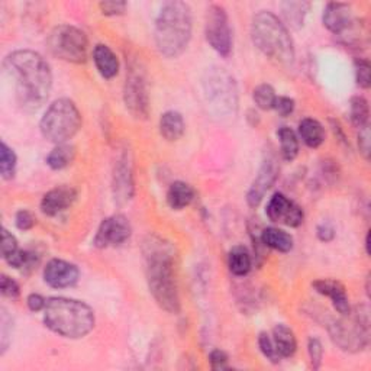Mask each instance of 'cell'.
I'll return each instance as SVG.
<instances>
[{
  "label": "cell",
  "mask_w": 371,
  "mask_h": 371,
  "mask_svg": "<svg viewBox=\"0 0 371 371\" xmlns=\"http://www.w3.org/2000/svg\"><path fill=\"white\" fill-rule=\"evenodd\" d=\"M5 70L13 79L16 101L27 111H38L51 93L53 74L45 58L31 49H18L5 58Z\"/></svg>",
  "instance_id": "obj_1"
},
{
  "label": "cell",
  "mask_w": 371,
  "mask_h": 371,
  "mask_svg": "<svg viewBox=\"0 0 371 371\" xmlns=\"http://www.w3.org/2000/svg\"><path fill=\"white\" fill-rule=\"evenodd\" d=\"M145 275L157 305L168 313L180 312V296L176 277L175 253L163 238L150 235L142 246Z\"/></svg>",
  "instance_id": "obj_2"
},
{
  "label": "cell",
  "mask_w": 371,
  "mask_h": 371,
  "mask_svg": "<svg viewBox=\"0 0 371 371\" xmlns=\"http://www.w3.org/2000/svg\"><path fill=\"white\" fill-rule=\"evenodd\" d=\"M193 19L187 4L175 0L167 2L156 20V45L161 56L167 58L180 57L191 39Z\"/></svg>",
  "instance_id": "obj_3"
},
{
  "label": "cell",
  "mask_w": 371,
  "mask_h": 371,
  "mask_svg": "<svg viewBox=\"0 0 371 371\" xmlns=\"http://www.w3.org/2000/svg\"><path fill=\"white\" fill-rule=\"evenodd\" d=\"M44 324L64 338L77 339L94 328V313L90 306L80 301L51 298L46 301L44 309Z\"/></svg>",
  "instance_id": "obj_4"
},
{
  "label": "cell",
  "mask_w": 371,
  "mask_h": 371,
  "mask_svg": "<svg viewBox=\"0 0 371 371\" xmlns=\"http://www.w3.org/2000/svg\"><path fill=\"white\" fill-rule=\"evenodd\" d=\"M253 42L260 51L279 64L294 60V46L286 25L271 12H258L251 25Z\"/></svg>",
  "instance_id": "obj_5"
},
{
  "label": "cell",
  "mask_w": 371,
  "mask_h": 371,
  "mask_svg": "<svg viewBox=\"0 0 371 371\" xmlns=\"http://www.w3.org/2000/svg\"><path fill=\"white\" fill-rule=\"evenodd\" d=\"M208 109L219 119H228L238 112V87L232 74L224 67H210L202 80Z\"/></svg>",
  "instance_id": "obj_6"
},
{
  "label": "cell",
  "mask_w": 371,
  "mask_h": 371,
  "mask_svg": "<svg viewBox=\"0 0 371 371\" xmlns=\"http://www.w3.org/2000/svg\"><path fill=\"white\" fill-rule=\"evenodd\" d=\"M82 115L70 99H58L44 113L39 130L45 139L54 144H64L79 132Z\"/></svg>",
  "instance_id": "obj_7"
},
{
  "label": "cell",
  "mask_w": 371,
  "mask_h": 371,
  "mask_svg": "<svg viewBox=\"0 0 371 371\" xmlns=\"http://www.w3.org/2000/svg\"><path fill=\"white\" fill-rule=\"evenodd\" d=\"M329 335L337 347L347 353L363 351L370 339V315L364 306L342 315L341 319L332 320Z\"/></svg>",
  "instance_id": "obj_8"
},
{
  "label": "cell",
  "mask_w": 371,
  "mask_h": 371,
  "mask_svg": "<svg viewBox=\"0 0 371 371\" xmlns=\"http://www.w3.org/2000/svg\"><path fill=\"white\" fill-rule=\"evenodd\" d=\"M48 48L51 54L67 63L82 64L87 60L89 42L83 31L71 25L56 27L48 37Z\"/></svg>",
  "instance_id": "obj_9"
},
{
  "label": "cell",
  "mask_w": 371,
  "mask_h": 371,
  "mask_svg": "<svg viewBox=\"0 0 371 371\" xmlns=\"http://www.w3.org/2000/svg\"><path fill=\"white\" fill-rule=\"evenodd\" d=\"M123 101L128 112L139 120L150 113V96H148L145 73L138 64H131L127 73V82L123 87Z\"/></svg>",
  "instance_id": "obj_10"
},
{
  "label": "cell",
  "mask_w": 371,
  "mask_h": 371,
  "mask_svg": "<svg viewBox=\"0 0 371 371\" xmlns=\"http://www.w3.org/2000/svg\"><path fill=\"white\" fill-rule=\"evenodd\" d=\"M205 35L210 46L219 56L228 57L231 54L232 31H231L228 13L222 6L212 5L208 9L206 22H205Z\"/></svg>",
  "instance_id": "obj_11"
},
{
  "label": "cell",
  "mask_w": 371,
  "mask_h": 371,
  "mask_svg": "<svg viewBox=\"0 0 371 371\" xmlns=\"http://www.w3.org/2000/svg\"><path fill=\"white\" fill-rule=\"evenodd\" d=\"M113 194L115 201L119 205L128 203L134 196V164L131 151L123 148L118 153V157L113 164Z\"/></svg>",
  "instance_id": "obj_12"
},
{
  "label": "cell",
  "mask_w": 371,
  "mask_h": 371,
  "mask_svg": "<svg viewBox=\"0 0 371 371\" xmlns=\"http://www.w3.org/2000/svg\"><path fill=\"white\" fill-rule=\"evenodd\" d=\"M132 234L130 220L123 215H113L106 218L99 227L93 239L97 249H109L127 242Z\"/></svg>",
  "instance_id": "obj_13"
},
{
  "label": "cell",
  "mask_w": 371,
  "mask_h": 371,
  "mask_svg": "<svg viewBox=\"0 0 371 371\" xmlns=\"http://www.w3.org/2000/svg\"><path fill=\"white\" fill-rule=\"evenodd\" d=\"M265 213L271 222L291 228H298L299 225H302L305 218L302 208L290 201L283 193H276L271 197Z\"/></svg>",
  "instance_id": "obj_14"
},
{
  "label": "cell",
  "mask_w": 371,
  "mask_h": 371,
  "mask_svg": "<svg viewBox=\"0 0 371 371\" xmlns=\"http://www.w3.org/2000/svg\"><path fill=\"white\" fill-rule=\"evenodd\" d=\"M280 167L273 156L267 157L263 161L256 180L253 182L249 193H246V202L251 208H257L263 202L265 193L277 182Z\"/></svg>",
  "instance_id": "obj_15"
},
{
  "label": "cell",
  "mask_w": 371,
  "mask_h": 371,
  "mask_svg": "<svg viewBox=\"0 0 371 371\" xmlns=\"http://www.w3.org/2000/svg\"><path fill=\"white\" fill-rule=\"evenodd\" d=\"M79 268L64 260L54 258L44 268V280L54 289H67L79 282Z\"/></svg>",
  "instance_id": "obj_16"
},
{
  "label": "cell",
  "mask_w": 371,
  "mask_h": 371,
  "mask_svg": "<svg viewBox=\"0 0 371 371\" xmlns=\"http://www.w3.org/2000/svg\"><path fill=\"white\" fill-rule=\"evenodd\" d=\"M322 20L327 30L335 35H344L356 23L351 6L348 4L338 2L327 5Z\"/></svg>",
  "instance_id": "obj_17"
},
{
  "label": "cell",
  "mask_w": 371,
  "mask_h": 371,
  "mask_svg": "<svg viewBox=\"0 0 371 371\" xmlns=\"http://www.w3.org/2000/svg\"><path fill=\"white\" fill-rule=\"evenodd\" d=\"M76 199L77 191L71 186H57L42 197L41 210L46 216H57L70 209Z\"/></svg>",
  "instance_id": "obj_18"
},
{
  "label": "cell",
  "mask_w": 371,
  "mask_h": 371,
  "mask_svg": "<svg viewBox=\"0 0 371 371\" xmlns=\"http://www.w3.org/2000/svg\"><path fill=\"white\" fill-rule=\"evenodd\" d=\"M312 286L319 294H324L332 301V305L338 313L347 315L351 310L348 296L342 283L334 279H319V280H315Z\"/></svg>",
  "instance_id": "obj_19"
},
{
  "label": "cell",
  "mask_w": 371,
  "mask_h": 371,
  "mask_svg": "<svg viewBox=\"0 0 371 371\" xmlns=\"http://www.w3.org/2000/svg\"><path fill=\"white\" fill-rule=\"evenodd\" d=\"M93 61L103 79H113L119 71V61L112 49L105 44H97L93 49Z\"/></svg>",
  "instance_id": "obj_20"
},
{
  "label": "cell",
  "mask_w": 371,
  "mask_h": 371,
  "mask_svg": "<svg viewBox=\"0 0 371 371\" xmlns=\"http://www.w3.org/2000/svg\"><path fill=\"white\" fill-rule=\"evenodd\" d=\"M186 125L182 113L176 111H168L160 118V134L164 139L175 142L179 141L184 134Z\"/></svg>",
  "instance_id": "obj_21"
},
{
  "label": "cell",
  "mask_w": 371,
  "mask_h": 371,
  "mask_svg": "<svg viewBox=\"0 0 371 371\" xmlns=\"http://www.w3.org/2000/svg\"><path fill=\"white\" fill-rule=\"evenodd\" d=\"M194 199V190L184 182H175L167 191V203L171 209L182 210Z\"/></svg>",
  "instance_id": "obj_22"
},
{
  "label": "cell",
  "mask_w": 371,
  "mask_h": 371,
  "mask_svg": "<svg viewBox=\"0 0 371 371\" xmlns=\"http://www.w3.org/2000/svg\"><path fill=\"white\" fill-rule=\"evenodd\" d=\"M228 267L231 273L237 277H244L251 271L253 258L250 251L244 245H237L229 251L228 256Z\"/></svg>",
  "instance_id": "obj_23"
},
{
  "label": "cell",
  "mask_w": 371,
  "mask_h": 371,
  "mask_svg": "<svg viewBox=\"0 0 371 371\" xmlns=\"http://www.w3.org/2000/svg\"><path fill=\"white\" fill-rule=\"evenodd\" d=\"M299 135L309 148H317L325 141V128L319 120L306 118L299 123Z\"/></svg>",
  "instance_id": "obj_24"
},
{
  "label": "cell",
  "mask_w": 371,
  "mask_h": 371,
  "mask_svg": "<svg viewBox=\"0 0 371 371\" xmlns=\"http://www.w3.org/2000/svg\"><path fill=\"white\" fill-rule=\"evenodd\" d=\"M261 242L279 253H289L293 249V237L279 228H265L261 232Z\"/></svg>",
  "instance_id": "obj_25"
},
{
  "label": "cell",
  "mask_w": 371,
  "mask_h": 371,
  "mask_svg": "<svg viewBox=\"0 0 371 371\" xmlns=\"http://www.w3.org/2000/svg\"><path fill=\"white\" fill-rule=\"evenodd\" d=\"M273 342H275L276 348H277L282 358L293 357L296 353V348H298V342H296V337H294L293 331L283 324L275 327Z\"/></svg>",
  "instance_id": "obj_26"
},
{
  "label": "cell",
  "mask_w": 371,
  "mask_h": 371,
  "mask_svg": "<svg viewBox=\"0 0 371 371\" xmlns=\"http://www.w3.org/2000/svg\"><path fill=\"white\" fill-rule=\"evenodd\" d=\"M310 9L309 2H283L282 12L286 23L293 30H301Z\"/></svg>",
  "instance_id": "obj_27"
},
{
  "label": "cell",
  "mask_w": 371,
  "mask_h": 371,
  "mask_svg": "<svg viewBox=\"0 0 371 371\" xmlns=\"http://www.w3.org/2000/svg\"><path fill=\"white\" fill-rule=\"evenodd\" d=\"M74 157H76V148L70 144H57L54 150L48 154L46 164L53 170H63L68 167Z\"/></svg>",
  "instance_id": "obj_28"
},
{
  "label": "cell",
  "mask_w": 371,
  "mask_h": 371,
  "mask_svg": "<svg viewBox=\"0 0 371 371\" xmlns=\"http://www.w3.org/2000/svg\"><path fill=\"white\" fill-rule=\"evenodd\" d=\"M277 137L280 139V151L282 157L286 161H293L299 154V139L298 135L294 134L293 130L289 127H282L277 132Z\"/></svg>",
  "instance_id": "obj_29"
},
{
  "label": "cell",
  "mask_w": 371,
  "mask_h": 371,
  "mask_svg": "<svg viewBox=\"0 0 371 371\" xmlns=\"http://www.w3.org/2000/svg\"><path fill=\"white\" fill-rule=\"evenodd\" d=\"M350 116H351V122L357 128H364L368 125L370 108H368V102L363 96H354L351 99Z\"/></svg>",
  "instance_id": "obj_30"
},
{
  "label": "cell",
  "mask_w": 371,
  "mask_h": 371,
  "mask_svg": "<svg viewBox=\"0 0 371 371\" xmlns=\"http://www.w3.org/2000/svg\"><path fill=\"white\" fill-rule=\"evenodd\" d=\"M16 161V154L13 153L12 148L2 142V146H0V172H2L4 179L9 180L15 176Z\"/></svg>",
  "instance_id": "obj_31"
},
{
  "label": "cell",
  "mask_w": 371,
  "mask_h": 371,
  "mask_svg": "<svg viewBox=\"0 0 371 371\" xmlns=\"http://www.w3.org/2000/svg\"><path fill=\"white\" fill-rule=\"evenodd\" d=\"M253 99H254L256 105H257L260 109H263V111H270V109H273L277 96H276L275 89L271 87L270 84H260L258 87L254 89Z\"/></svg>",
  "instance_id": "obj_32"
},
{
  "label": "cell",
  "mask_w": 371,
  "mask_h": 371,
  "mask_svg": "<svg viewBox=\"0 0 371 371\" xmlns=\"http://www.w3.org/2000/svg\"><path fill=\"white\" fill-rule=\"evenodd\" d=\"M258 345H260V350L263 353V356L271 361L273 364H277L280 363L282 357L276 348V345L273 342V338H271L268 334L265 332H261L260 337H258Z\"/></svg>",
  "instance_id": "obj_33"
},
{
  "label": "cell",
  "mask_w": 371,
  "mask_h": 371,
  "mask_svg": "<svg viewBox=\"0 0 371 371\" xmlns=\"http://www.w3.org/2000/svg\"><path fill=\"white\" fill-rule=\"evenodd\" d=\"M0 324H2L0 325V335H2V338H0V347H2V354H5L12 337V317L5 308H2V319H0Z\"/></svg>",
  "instance_id": "obj_34"
},
{
  "label": "cell",
  "mask_w": 371,
  "mask_h": 371,
  "mask_svg": "<svg viewBox=\"0 0 371 371\" xmlns=\"http://www.w3.org/2000/svg\"><path fill=\"white\" fill-rule=\"evenodd\" d=\"M356 76L357 84L363 89H368L371 84V65L365 58L356 60Z\"/></svg>",
  "instance_id": "obj_35"
},
{
  "label": "cell",
  "mask_w": 371,
  "mask_h": 371,
  "mask_svg": "<svg viewBox=\"0 0 371 371\" xmlns=\"http://www.w3.org/2000/svg\"><path fill=\"white\" fill-rule=\"evenodd\" d=\"M308 353L310 357V363L312 367L315 370H317L322 364V358H324V348H322V344L317 338H310L309 344H308Z\"/></svg>",
  "instance_id": "obj_36"
},
{
  "label": "cell",
  "mask_w": 371,
  "mask_h": 371,
  "mask_svg": "<svg viewBox=\"0 0 371 371\" xmlns=\"http://www.w3.org/2000/svg\"><path fill=\"white\" fill-rule=\"evenodd\" d=\"M99 8L106 16H118L127 11V4L119 2V0H106V2H101Z\"/></svg>",
  "instance_id": "obj_37"
},
{
  "label": "cell",
  "mask_w": 371,
  "mask_h": 371,
  "mask_svg": "<svg viewBox=\"0 0 371 371\" xmlns=\"http://www.w3.org/2000/svg\"><path fill=\"white\" fill-rule=\"evenodd\" d=\"M0 289H2V294L5 296V298H9V299H16L20 294L19 284L6 275H4L2 280H0Z\"/></svg>",
  "instance_id": "obj_38"
},
{
  "label": "cell",
  "mask_w": 371,
  "mask_h": 371,
  "mask_svg": "<svg viewBox=\"0 0 371 371\" xmlns=\"http://www.w3.org/2000/svg\"><path fill=\"white\" fill-rule=\"evenodd\" d=\"M18 250H19V246H18L16 238L8 229H4L2 231V256H4V258L6 260L9 256L16 253Z\"/></svg>",
  "instance_id": "obj_39"
},
{
  "label": "cell",
  "mask_w": 371,
  "mask_h": 371,
  "mask_svg": "<svg viewBox=\"0 0 371 371\" xmlns=\"http://www.w3.org/2000/svg\"><path fill=\"white\" fill-rule=\"evenodd\" d=\"M15 219H16V227L20 231H30V229H32L34 225H35V222H37L35 216L30 210H25V209L19 210L16 213V218Z\"/></svg>",
  "instance_id": "obj_40"
},
{
  "label": "cell",
  "mask_w": 371,
  "mask_h": 371,
  "mask_svg": "<svg viewBox=\"0 0 371 371\" xmlns=\"http://www.w3.org/2000/svg\"><path fill=\"white\" fill-rule=\"evenodd\" d=\"M294 101L287 96H279L276 99V102H275V106L273 109L280 115V116H289L290 113H293L294 111Z\"/></svg>",
  "instance_id": "obj_41"
},
{
  "label": "cell",
  "mask_w": 371,
  "mask_h": 371,
  "mask_svg": "<svg viewBox=\"0 0 371 371\" xmlns=\"http://www.w3.org/2000/svg\"><path fill=\"white\" fill-rule=\"evenodd\" d=\"M209 363H210V367L213 370H227V368H229L228 356L224 351H220V350H215V351L210 353Z\"/></svg>",
  "instance_id": "obj_42"
},
{
  "label": "cell",
  "mask_w": 371,
  "mask_h": 371,
  "mask_svg": "<svg viewBox=\"0 0 371 371\" xmlns=\"http://www.w3.org/2000/svg\"><path fill=\"white\" fill-rule=\"evenodd\" d=\"M358 148H360V153L363 154V157L365 160L370 158V127H364L360 128V134H358Z\"/></svg>",
  "instance_id": "obj_43"
},
{
  "label": "cell",
  "mask_w": 371,
  "mask_h": 371,
  "mask_svg": "<svg viewBox=\"0 0 371 371\" xmlns=\"http://www.w3.org/2000/svg\"><path fill=\"white\" fill-rule=\"evenodd\" d=\"M27 303H28V308H30L32 312H39V310H44V309H45L46 301L42 298L41 294H38V293H32V294L28 296Z\"/></svg>",
  "instance_id": "obj_44"
},
{
  "label": "cell",
  "mask_w": 371,
  "mask_h": 371,
  "mask_svg": "<svg viewBox=\"0 0 371 371\" xmlns=\"http://www.w3.org/2000/svg\"><path fill=\"white\" fill-rule=\"evenodd\" d=\"M335 237V231L329 224H322L317 227V238L324 242L332 241Z\"/></svg>",
  "instance_id": "obj_45"
},
{
  "label": "cell",
  "mask_w": 371,
  "mask_h": 371,
  "mask_svg": "<svg viewBox=\"0 0 371 371\" xmlns=\"http://www.w3.org/2000/svg\"><path fill=\"white\" fill-rule=\"evenodd\" d=\"M365 249H367V254H370V232L367 234V238H365Z\"/></svg>",
  "instance_id": "obj_46"
}]
</instances>
